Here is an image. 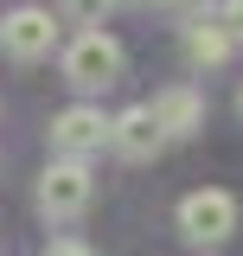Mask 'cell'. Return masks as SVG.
<instances>
[{
  "label": "cell",
  "instance_id": "7c38bea8",
  "mask_svg": "<svg viewBox=\"0 0 243 256\" xmlns=\"http://www.w3.org/2000/svg\"><path fill=\"white\" fill-rule=\"evenodd\" d=\"M166 6H180V13H198V6H205V0H166Z\"/></svg>",
  "mask_w": 243,
  "mask_h": 256
},
{
  "label": "cell",
  "instance_id": "5b68a950",
  "mask_svg": "<svg viewBox=\"0 0 243 256\" xmlns=\"http://www.w3.org/2000/svg\"><path fill=\"white\" fill-rule=\"evenodd\" d=\"M0 45L13 52V58H45L52 45H58V26H52V13L45 6H20V13H6V26H0Z\"/></svg>",
  "mask_w": 243,
  "mask_h": 256
},
{
  "label": "cell",
  "instance_id": "4fadbf2b",
  "mask_svg": "<svg viewBox=\"0 0 243 256\" xmlns=\"http://www.w3.org/2000/svg\"><path fill=\"white\" fill-rule=\"evenodd\" d=\"M237 109H243V90H237Z\"/></svg>",
  "mask_w": 243,
  "mask_h": 256
},
{
  "label": "cell",
  "instance_id": "30bf717a",
  "mask_svg": "<svg viewBox=\"0 0 243 256\" xmlns=\"http://www.w3.org/2000/svg\"><path fill=\"white\" fill-rule=\"evenodd\" d=\"M218 26L230 32V38H243V0H224L218 6Z\"/></svg>",
  "mask_w": 243,
  "mask_h": 256
},
{
  "label": "cell",
  "instance_id": "9c48e42d",
  "mask_svg": "<svg viewBox=\"0 0 243 256\" xmlns=\"http://www.w3.org/2000/svg\"><path fill=\"white\" fill-rule=\"evenodd\" d=\"M109 6H116V0H64V20H77V26H102Z\"/></svg>",
  "mask_w": 243,
  "mask_h": 256
},
{
  "label": "cell",
  "instance_id": "8992f818",
  "mask_svg": "<svg viewBox=\"0 0 243 256\" xmlns=\"http://www.w3.org/2000/svg\"><path fill=\"white\" fill-rule=\"evenodd\" d=\"M109 141H116V154H128V160H154L166 148V128L154 122V109L141 102V109H128V116L109 122Z\"/></svg>",
  "mask_w": 243,
  "mask_h": 256
},
{
  "label": "cell",
  "instance_id": "52a82bcc",
  "mask_svg": "<svg viewBox=\"0 0 243 256\" xmlns=\"http://www.w3.org/2000/svg\"><path fill=\"white\" fill-rule=\"evenodd\" d=\"M148 109H154V122L166 128V141H186V134H198V128H205V102H198V90H186V84L160 90Z\"/></svg>",
  "mask_w": 243,
  "mask_h": 256
},
{
  "label": "cell",
  "instance_id": "7a4b0ae2",
  "mask_svg": "<svg viewBox=\"0 0 243 256\" xmlns=\"http://www.w3.org/2000/svg\"><path fill=\"white\" fill-rule=\"evenodd\" d=\"M64 77L77 90H109L122 77V45L109 32H77V45L64 52Z\"/></svg>",
  "mask_w": 243,
  "mask_h": 256
},
{
  "label": "cell",
  "instance_id": "277c9868",
  "mask_svg": "<svg viewBox=\"0 0 243 256\" xmlns=\"http://www.w3.org/2000/svg\"><path fill=\"white\" fill-rule=\"evenodd\" d=\"M102 141H109V116H102V109H90V102H70L64 116H52V148H58L64 160L96 154Z\"/></svg>",
  "mask_w": 243,
  "mask_h": 256
},
{
  "label": "cell",
  "instance_id": "ba28073f",
  "mask_svg": "<svg viewBox=\"0 0 243 256\" xmlns=\"http://www.w3.org/2000/svg\"><path fill=\"white\" fill-rule=\"evenodd\" d=\"M230 45H237V38L218 26V20H198V26L186 32V58H192V64H224V58H230Z\"/></svg>",
  "mask_w": 243,
  "mask_h": 256
},
{
  "label": "cell",
  "instance_id": "8fae6325",
  "mask_svg": "<svg viewBox=\"0 0 243 256\" xmlns=\"http://www.w3.org/2000/svg\"><path fill=\"white\" fill-rule=\"evenodd\" d=\"M45 256H90V244H77V237H64V244H52Z\"/></svg>",
  "mask_w": 243,
  "mask_h": 256
},
{
  "label": "cell",
  "instance_id": "6da1fadb",
  "mask_svg": "<svg viewBox=\"0 0 243 256\" xmlns=\"http://www.w3.org/2000/svg\"><path fill=\"white\" fill-rule=\"evenodd\" d=\"M180 230H186V244L218 250V244L237 230V198H230V192H218V186L186 192V198H180Z\"/></svg>",
  "mask_w": 243,
  "mask_h": 256
},
{
  "label": "cell",
  "instance_id": "3957f363",
  "mask_svg": "<svg viewBox=\"0 0 243 256\" xmlns=\"http://www.w3.org/2000/svg\"><path fill=\"white\" fill-rule=\"evenodd\" d=\"M90 192H96V180H90L84 160H52L45 180H38V212L45 218H77L90 205Z\"/></svg>",
  "mask_w": 243,
  "mask_h": 256
},
{
  "label": "cell",
  "instance_id": "5bb4252c",
  "mask_svg": "<svg viewBox=\"0 0 243 256\" xmlns=\"http://www.w3.org/2000/svg\"><path fill=\"white\" fill-rule=\"evenodd\" d=\"M134 6H148V0H134Z\"/></svg>",
  "mask_w": 243,
  "mask_h": 256
}]
</instances>
